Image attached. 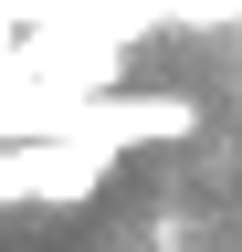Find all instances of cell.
Wrapping results in <instances>:
<instances>
[{"instance_id":"cell-1","label":"cell","mask_w":242,"mask_h":252,"mask_svg":"<svg viewBox=\"0 0 242 252\" xmlns=\"http://www.w3.org/2000/svg\"><path fill=\"white\" fill-rule=\"evenodd\" d=\"M232 94H242V84H232Z\"/></svg>"}]
</instances>
